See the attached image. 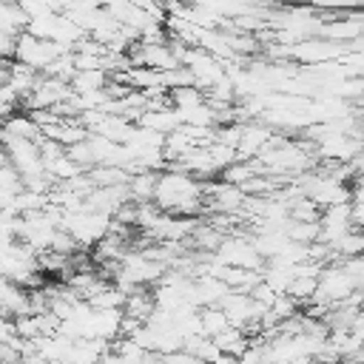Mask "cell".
<instances>
[{
	"label": "cell",
	"instance_id": "1",
	"mask_svg": "<svg viewBox=\"0 0 364 364\" xmlns=\"http://www.w3.org/2000/svg\"><path fill=\"white\" fill-rule=\"evenodd\" d=\"M154 205L159 213L196 219L205 210V182H199L182 171L165 168L162 173H156Z\"/></svg>",
	"mask_w": 364,
	"mask_h": 364
},
{
	"label": "cell",
	"instance_id": "2",
	"mask_svg": "<svg viewBox=\"0 0 364 364\" xmlns=\"http://www.w3.org/2000/svg\"><path fill=\"white\" fill-rule=\"evenodd\" d=\"M60 230H65L77 247H91L97 242H102L111 230V216L94 213V210H80V213H65L60 222Z\"/></svg>",
	"mask_w": 364,
	"mask_h": 364
},
{
	"label": "cell",
	"instance_id": "3",
	"mask_svg": "<svg viewBox=\"0 0 364 364\" xmlns=\"http://www.w3.org/2000/svg\"><path fill=\"white\" fill-rule=\"evenodd\" d=\"M60 54H65V51H63L57 43H51V40H37V37H31V34L23 31L20 37H14V57H11V63H20V65H26V68L43 74V68L51 65Z\"/></svg>",
	"mask_w": 364,
	"mask_h": 364
},
{
	"label": "cell",
	"instance_id": "4",
	"mask_svg": "<svg viewBox=\"0 0 364 364\" xmlns=\"http://www.w3.org/2000/svg\"><path fill=\"white\" fill-rule=\"evenodd\" d=\"M213 259L228 267H239V270H250V273H262V267H264V262L259 259V253L253 250L247 236H222V242L213 250Z\"/></svg>",
	"mask_w": 364,
	"mask_h": 364
},
{
	"label": "cell",
	"instance_id": "5",
	"mask_svg": "<svg viewBox=\"0 0 364 364\" xmlns=\"http://www.w3.org/2000/svg\"><path fill=\"white\" fill-rule=\"evenodd\" d=\"M361 34H364V17H361L358 9H344L338 17L324 20L318 26V37L330 40V43H344L347 46V43L361 40Z\"/></svg>",
	"mask_w": 364,
	"mask_h": 364
},
{
	"label": "cell",
	"instance_id": "6",
	"mask_svg": "<svg viewBox=\"0 0 364 364\" xmlns=\"http://www.w3.org/2000/svg\"><path fill=\"white\" fill-rule=\"evenodd\" d=\"M71 97V88L60 80H51V77H40L34 91L28 94V100L23 102L28 111H51L57 108L60 102H65Z\"/></svg>",
	"mask_w": 364,
	"mask_h": 364
},
{
	"label": "cell",
	"instance_id": "7",
	"mask_svg": "<svg viewBox=\"0 0 364 364\" xmlns=\"http://www.w3.org/2000/svg\"><path fill=\"white\" fill-rule=\"evenodd\" d=\"M270 139H273V131H270L264 122H259V119H247V122H242V131H239L236 156L250 162V159H256V156L267 148Z\"/></svg>",
	"mask_w": 364,
	"mask_h": 364
},
{
	"label": "cell",
	"instance_id": "8",
	"mask_svg": "<svg viewBox=\"0 0 364 364\" xmlns=\"http://www.w3.org/2000/svg\"><path fill=\"white\" fill-rule=\"evenodd\" d=\"M245 193L233 185H225V182H213V185H205V202L213 213L219 216H236L242 213V205H245Z\"/></svg>",
	"mask_w": 364,
	"mask_h": 364
},
{
	"label": "cell",
	"instance_id": "9",
	"mask_svg": "<svg viewBox=\"0 0 364 364\" xmlns=\"http://www.w3.org/2000/svg\"><path fill=\"white\" fill-rule=\"evenodd\" d=\"M316 225H318V242H321V245L336 242V239H338V236H344L347 230H358V228H353V219H350V205L324 208Z\"/></svg>",
	"mask_w": 364,
	"mask_h": 364
},
{
	"label": "cell",
	"instance_id": "10",
	"mask_svg": "<svg viewBox=\"0 0 364 364\" xmlns=\"http://www.w3.org/2000/svg\"><path fill=\"white\" fill-rule=\"evenodd\" d=\"M0 139H26V142H40V128L28 114H11L0 122Z\"/></svg>",
	"mask_w": 364,
	"mask_h": 364
},
{
	"label": "cell",
	"instance_id": "11",
	"mask_svg": "<svg viewBox=\"0 0 364 364\" xmlns=\"http://www.w3.org/2000/svg\"><path fill=\"white\" fill-rule=\"evenodd\" d=\"M134 125H136V128H145V131H154V134H159V136H165V134H171V131L179 128V114H176L173 108L142 111V114L136 117Z\"/></svg>",
	"mask_w": 364,
	"mask_h": 364
},
{
	"label": "cell",
	"instance_id": "12",
	"mask_svg": "<svg viewBox=\"0 0 364 364\" xmlns=\"http://www.w3.org/2000/svg\"><path fill=\"white\" fill-rule=\"evenodd\" d=\"M37 80H40L37 71H31V68H26V65H20V63H11V65H9V80H6V85L17 94L20 105H23V102L28 100V94L34 91Z\"/></svg>",
	"mask_w": 364,
	"mask_h": 364
},
{
	"label": "cell",
	"instance_id": "13",
	"mask_svg": "<svg viewBox=\"0 0 364 364\" xmlns=\"http://www.w3.org/2000/svg\"><path fill=\"white\" fill-rule=\"evenodd\" d=\"M151 313H154V296L145 287H136L134 293L125 296V301H122V316L125 318H134V321L145 324Z\"/></svg>",
	"mask_w": 364,
	"mask_h": 364
},
{
	"label": "cell",
	"instance_id": "14",
	"mask_svg": "<svg viewBox=\"0 0 364 364\" xmlns=\"http://www.w3.org/2000/svg\"><path fill=\"white\" fill-rule=\"evenodd\" d=\"M213 344H216V350L222 353V358H228V361H236L242 353H245V347H247V336L242 333V330H236V327H225L219 336H213L210 338Z\"/></svg>",
	"mask_w": 364,
	"mask_h": 364
},
{
	"label": "cell",
	"instance_id": "15",
	"mask_svg": "<svg viewBox=\"0 0 364 364\" xmlns=\"http://www.w3.org/2000/svg\"><path fill=\"white\" fill-rule=\"evenodd\" d=\"M108 80H111V77H108V74H102V71H77V74L71 77L68 88H71V94H74V97H82V94L105 91Z\"/></svg>",
	"mask_w": 364,
	"mask_h": 364
},
{
	"label": "cell",
	"instance_id": "16",
	"mask_svg": "<svg viewBox=\"0 0 364 364\" xmlns=\"http://www.w3.org/2000/svg\"><path fill=\"white\" fill-rule=\"evenodd\" d=\"M28 20L20 9V3H0V31L9 37H20L26 31Z\"/></svg>",
	"mask_w": 364,
	"mask_h": 364
},
{
	"label": "cell",
	"instance_id": "17",
	"mask_svg": "<svg viewBox=\"0 0 364 364\" xmlns=\"http://www.w3.org/2000/svg\"><path fill=\"white\" fill-rule=\"evenodd\" d=\"M219 182H225V185H233V188H242V185H247L253 176H259L256 173V165H253V159L247 162V159H236V162H230L225 171H219Z\"/></svg>",
	"mask_w": 364,
	"mask_h": 364
},
{
	"label": "cell",
	"instance_id": "18",
	"mask_svg": "<svg viewBox=\"0 0 364 364\" xmlns=\"http://www.w3.org/2000/svg\"><path fill=\"white\" fill-rule=\"evenodd\" d=\"M284 236H287V242H293V245L310 247V245L318 242V225H316V222H287V225H284Z\"/></svg>",
	"mask_w": 364,
	"mask_h": 364
},
{
	"label": "cell",
	"instance_id": "19",
	"mask_svg": "<svg viewBox=\"0 0 364 364\" xmlns=\"http://www.w3.org/2000/svg\"><path fill=\"white\" fill-rule=\"evenodd\" d=\"M225 327H228V318H225V313L219 307H202L199 310V330H202L205 338L219 336Z\"/></svg>",
	"mask_w": 364,
	"mask_h": 364
},
{
	"label": "cell",
	"instance_id": "20",
	"mask_svg": "<svg viewBox=\"0 0 364 364\" xmlns=\"http://www.w3.org/2000/svg\"><path fill=\"white\" fill-rule=\"evenodd\" d=\"M316 279L318 276H293L287 290H284V296H290L296 304H307L313 299V293H316Z\"/></svg>",
	"mask_w": 364,
	"mask_h": 364
},
{
	"label": "cell",
	"instance_id": "21",
	"mask_svg": "<svg viewBox=\"0 0 364 364\" xmlns=\"http://www.w3.org/2000/svg\"><path fill=\"white\" fill-rule=\"evenodd\" d=\"M168 100H171V108L173 111H188V108H196L205 102V94L199 88H176V91H168Z\"/></svg>",
	"mask_w": 364,
	"mask_h": 364
},
{
	"label": "cell",
	"instance_id": "22",
	"mask_svg": "<svg viewBox=\"0 0 364 364\" xmlns=\"http://www.w3.org/2000/svg\"><path fill=\"white\" fill-rule=\"evenodd\" d=\"M208 156H210V162H213V168L216 171H225L230 162H236L239 156H236V151L233 148H228V145H222V142H210L208 145Z\"/></svg>",
	"mask_w": 364,
	"mask_h": 364
},
{
	"label": "cell",
	"instance_id": "23",
	"mask_svg": "<svg viewBox=\"0 0 364 364\" xmlns=\"http://www.w3.org/2000/svg\"><path fill=\"white\" fill-rule=\"evenodd\" d=\"M48 250H51V253H60V256H74L80 247H77V242H74V239H71L65 230H54Z\"/></svg>",
	"mask_w": 364,
	"mask_h": 364
},
{
	"label": "cell",
	"instance_id": "24",
	"mask_svg": "<svg viewBox=\"0 0 364 364\" xmlns=\"http://www.w3.org/2000/svg\"><path fill=\"white\" fill-rule=\"evenodd\" d=\"M11 57H14V37L0 31V63H11Z\"/></svg>",
	"mask_w": 364,
	"mask_h": 364
},
{
	"label": "cell",
	"instance_id": "25",
	"mask_svg": "<svg viewBox=\"0 0 364 364\" xmlns=\"http://www.w3.org/2000/svg\"><path fill=\"white\" fill-rule=\"evenodd\" d=\"M228 364H236V361H228Z\"/></svg>",
	"mask_w": 364,
	"mask_h": 364
}]
</instances>
